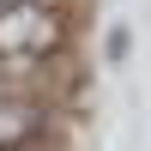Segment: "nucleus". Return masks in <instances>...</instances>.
<instances>
[{
  "label": "nucleus",
  "mask_w": 151,
  "mask_h": 151,
  "mask_svg": "<svg viewBox=\"0 0 151 151\" xmlns=\"http://www.w3.org/2000/svg\"><path fill=\"white\" fill-rule=\"evenodd\" d=\"M48 133V115L24 97H6L0 91V151H18V145H36Z\"/></svg>",
  "instance_id": "nucleus-2"
},
{
  "label": "nucleus",
  "mask_w": 151,
  "mask_h": 151,
  "mask_svg": "<svg viewBox=\"0 0 151 151\" xmlns=\"http://www.w3.org/2000/svg\"><path fill=\"white\" fill-rule=\"evenodd\" d=\"M0 6H6V0H0Z\"/></svg>",
  "instance_id": "nucleus-3"
},
{
  "label": "nucleus",
  "mask_w": 151,
  "mask_h": 151,
  "mask_svg": "<svg viewBox=\"0 0 151 151\" xmlns=\"http://www.w3.org/2000/svg\"><path fill=\"white\" fill-rule=\"evenodd\" d=\"M67 48V12L55 0H6L0 6V60L36 67V60Z\"/></svg>",
  "instance_id": "nucleus-1"
}]
</instances>
